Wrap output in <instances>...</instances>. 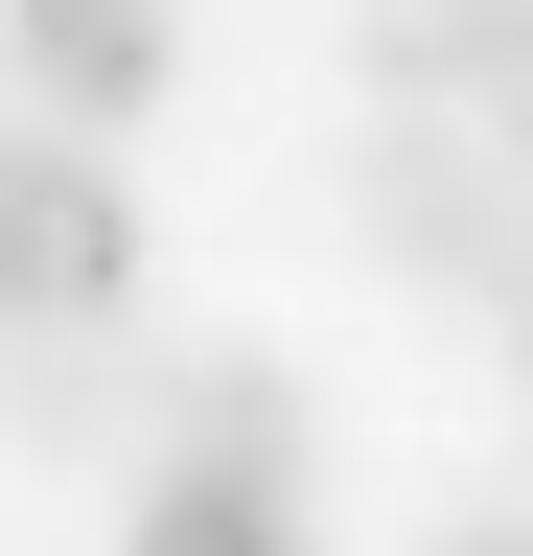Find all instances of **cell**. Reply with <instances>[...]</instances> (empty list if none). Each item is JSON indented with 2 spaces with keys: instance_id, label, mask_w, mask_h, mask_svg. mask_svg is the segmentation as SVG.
I'll use <instances>...</instances> for the list:
<instances>
[{
  "instance_id": "7",
  "label": "cell",
  "mask_w": 533,
  "mask_h": 556,
  "mask_svg": "<svg viewBox=\"0 0 533 556\" xmlns=\"http://www.w3.org/2000/svg\"><path fill=\"white\" fill-rule=\"evenodd\" d=\"M441 556H533V510H464V533H441Z\"/></svg>"
},
{
  "instance_id": "6",
  "label": "cell",
  "mask_w": 533,
  "mask_h": 556,
  "mask_svg": "<svg viewBox=\"0 0 533 556\" xmlns=\"http://www.w3.org/2000/svg\"><path fill=\"white\" fill-rule=\"evenodd\" d=\"M116 556H302V510H255V486H186V464H140V533Z\"/></svg>"
},
{
  "instance_id": "2",
  "label": "cell",
  "mask_w": 533,
  "mask_h": 556,
  "mask_svg": "<svg viewBox=\"0 0 533 556\" xmlns=\"http://www.w3.org/2000/svg\"><path fill=\"white\" fill-rule=\"evenodd\" d=\"M140 302V186L93 139H0V325H116Z\"/></svg>"
},
{
  "instance_id": "9",
  "label": "cell",
  "mask_w": 533,
  "mask_h": 556,
  "mask_svg": "<svg viewBox=\"0 0 533 556\" xmlns=\"http://www.w3.org/2000/svg\"><path fill=\"white\" fill-rule=\"evenodd\" d=\"M487 139H510V186H533V93H510V116H487Z\"/></svg>"
},
{
  "instance_id": "3",
  "label": "cell",
  "mask_w": 533,
  "mask_h": 556,
  "mask_svg": "<svg viewBox=\"0 0 533 556\" xmlns=\"http://www.w3.org/2000/svg\"><path fill=\"white\" fill-rule=\"evenodd\" d=\"M140 464L302 510V371H279V348H186V371H163V417H140Z\"/></svg>"
},
{
  "instance_id": "5",
  "label": "cell",
  "mask_w": 533,
  "mask_h": 556,
  "mask_svg": "<svg viewBox=\"0 0 533 556\" xmlns=\"http://www.w3.org/2000/svg\"><path fill=\"white\" fill-rule=\"evenodd\" d=\"M0 417H24V441H140L163 371H140L116 325H0Z\"/></svg>"
},
{
  "instance_id": "1",
  "label": "cell",
  "mask_w": 533,
  "mask_h": 556,
  "mask_svg": "<svg viewBox=\"0 0 533 556\" xmlns=\"http://www.w3.org/2000/svg\"><path fill=\"white\" fill-rule=\"evenodd\" d=\"M348 232L394 278H441V302H510L533 278V186L487 116H348Z\"/></svg>"
},
{
  "instance_id": "8",
  "label": "cell",
  "mask_w": 533,
  "mask_h": 556,
  "mask_svg": "<svg viewBox=\"0 0 533 556\" xmlns=\"http://www.w3.org/2000/svg\"><path fill=\"white\" fill-rule=\"evenodd\" d=\"M487 325H510V394H533V278H510V302H487Z\"/></svg>"
},
{
  "instance_id": "4",
  "label": "cell",
  "mask_w": 533,
  "mask_h": 556,
  "mask_svg": "<svg viewBox=\"0 0 533 556\" xmlns=\"http://www.w3.org/2000/svg\"><path fill=\"white\" fill-rule=\"evenodd\" d=\"M0 24L71 116H163V70H186V0H0Z\"/></svg>"
}]
</instances>
